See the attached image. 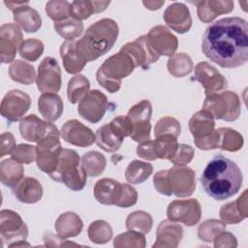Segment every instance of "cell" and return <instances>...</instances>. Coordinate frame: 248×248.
Returning <instances> with one entry per match:
<instances>
[{
  "label": "cell",
  "mask_w": 248,
  "mask_h": 248,
  "mask_svg": "<svg viewBox=\"0 0 248 248\" xmlns=\"http://www.w3.org/2000/svg\"><path fill=\"white\" fill-rule=\"evenodd\" d=\"M31 106L30 96L18 89L9 91L1 102V115L8 122H17L23 118Z\"/></svg>",
  "instance_id": "cell-11"
},
{
  "label": "cell",
  "mask_w": 248,
  "mask_h": 248,
  "mask_svg": "<svg viewBox=\"0 0 248 248\" xmlns=\"http://www.w3.org/2000/svg\"><path fill=\"white\" fill-rule=\"evenodd\" d=\"M194 71V78L202 85L206 96L222 93L228 88V81L225 77L207 62H200L196 65Z\"/></svg>",
  "instance_id": "cell-16"
},
{
  "label": "cell",
  "mask_w": 248,
  "mask_h": 248,
  "mask_svg": "<svg viewBox=\"0 0 248 248\" xmlns=\"http://www.w3.org/2000/svg\"><path fill=\"white\" fill-rule=\"evenodd\" d=\"M28 228L20 215L11 209H3L0 213V237L2 245L8 244L13 247L19 241L26 240Z\"/></svg>",
  "instance_id": "cell-8"
},
{
  "label": "cell",
  "mask_w": 248,
  "mask_h": 248,
  "mask_svg": "<svg viewBox=\"0 0 248 248\" xmlns=\"http://www.w3.org/2000/svg\"><path fill=\"white\" fill-rule=\"evenodd\" d=\"M169 220L180 222L188 227L195 226L202 217V207L197 199L172 201L167 208Z\"/></svg>",
  "instance_id": "cell-12"
},
{
  "label": "cell",
  "mask_w": 248,
  "mask_h": 248,
  "mask_svg": "<svg viewBox=\"0 0 248 248\" xmlns=\"http://www.w3.org/2000/svg\"><path fill=\"white\" fill-rule=\"evenodd\" d=\"M167 67L169 73L176 78L185 77L194 69L191 57L183 52L171 55L168 60Z\"/></svg>",
  "instance_id": "cell-40"
},
{
  "label": "cell",
  "mask_w": 248,
  "mask_h": 248,
  "mask_svg": "<svg viewBox=\"0 0 248 248\" xmlns=\"http://www.w3.org/2000/svg\"><path fill=\"white\" fill-rule=\"evenodd\" d=\"M14 196L23 203L34 204L43 198L42 184L34 177H23L15 187L12 188Z\"/></svg>",
  "instance_id": "cell-26"
},
{
  "label": "cell",
  "mask_w": 248,
  "mask_h": 248,
  "mask_svg": "<svg viewBox=\"0 0 248 248\" xmlns=\"http://www.w3.org/2000/svg\"><path fill=\"white\" fill-rule=\"evenodd\" d=\"M113 246L117 248L122 247H145V236L143 233L128 230L126 232H123L117 235L113 240Z\"/></svg>",
  "instance_id": "cell-47"
},
{
  "label": "cell",
  "mask_w": 248,
  "mask_h": 248,
  "mask_svg": "<svg viewBox=\"0 0 248 248\" xmlns=\"http://www.w3.org/2000/svg\"><path fill=\"white\" fill-rule=\"evenodd\" d=\"M153 185L160 194L165 196L172 195L168 181V170H162L155 173L153 177Z\"/></svg>",
  "instance_id": "cell-54"
},
{
  "label": "cell",
  "mask_w": 248,
  "mask_h": 248,
  "mask_svg": "<svg viewBox=\"0 0 248 248\" xmlns=\"http://www.w3.org/2000/svg\"><path fill=\"white\" fill-rule=\"evenodd\" d=\"M60 136L66 142L78 147H87L96 142L92 130L77 119L66 121L60 130Z\"/></svg>",
  "instance_id": "cell-21"
},
{
  "label": "cell",
  "mask_w": 248,
  "mask_h": 248,
  "mask_svg": "<svg viewBox=\"0 0 248 248\" xmlns=\"http://www.w3.org/2000/svg\"><path fill=\"white\" fill-rule=\"evenodd\" d=\"M79 155L73 149L63 148L56 170L48 174L56 182L65 184L72 191H81L86 184L87 173L79 166Z\"/></svg>",
  "instance_id": "cell-5"
},
{
  "label": "cell",
  "mask_w": 248,
  "mask_h": 248,
  "mask_svg": "<svg viewBox=\"0 0 248 248\" xmlns=\"http://www.w3.org/2000/svg\"><path fill=\"white\" fill-rule=\"evenodd\" d=\"M202 109L210 112L214 119L232 122L239 117L241 106L239 97L235 92L224 91L207 95L203 102Z\"/></svg>",
  "instance_id": "cell-7"
},
{
  "label": "cell",
  "mask_w": 248,
  "mask_h": 248,
  "mask_svg": "<svg viewBox=\"0 0 248 248\" xmlns=\"http://www.w3.org/2000/svg\"><path fill=\"white\" fill-rule=\"evenodd\" d=\"M120 51L127 53L134 61L136 67H141L143 70H148L150 65L157 62L160 58V55L150 46L147 35H142L134 42L122 46Z\"/></svg>",
  "instance_id": "cell-18"
},
{
  "label": "cell",
  "mask_w": 248,
  "mask_h": 248,
  "mask_svg": "<svg viewBox=\"0 0 248 248\" xmlns=\"http://www.w3.org/2000/svg\"><path fill=\"white\" fill-rule=\"evenodd\" d=\"M62 149L57 134L41 140L36 146V164L40 170L47 174L53 172L57 168Z\"/></svg>",
  "instance_id": "cell-9"
},
{
  "label": "cell",
  "mask_w": 248,
  "mask_h": 248,
  "mask_svg": "<svg viewBox=\"0 0 248 248\" xmlns=\"http://www.w3.org/2000/svg\"><path fill=\"white\" fill-rule=\"evenodd\" d=\"M138 192L137 190L130 186L129 184H122V194L116 206L119 207H131L137 203Z\"/></svg>",
  "instance_id": "cell-52"
},
{
  "label": "cell",
  "mask_w": 248,
  "mask_h": 248,
  "mask_svg": "<svg viewBox=\"0 0 248 248\" xmlns=\"http://www.w3.org/2000/svg\"><path fill=\"white\" fill-rule=\"evenodd\" d=\"M152 225V217L145 211H135L130 213L126 219L127 230H134L143 234H146L150 232Z\"/></svg>",
  "instance_id": "cell-44"
},
{
  "label": "cell",
  "mask_w": 248,
  "mask_h": 248,
  "mask_svg": "<svg viewBox=\"0 0 248 248\" xmlns=\"http://www.w3.org/2000/svg\"><path fill=\"white\" fill-rule=\"evenodd\" d=\"M53 27L57 34L66 41H74L83 32L82 22L72 17L63 21L54 22Z\"/></svg>",
  "instance_id": "cell-43"
},
{
  "label": "cell",
  "mask_w": 248,
  "mask_h": 248,
  "mask_svg": "<svg viewBox=\"0 0 248 248\" xmlns=\"http://www.w3.org/2000/svg\"><path fill=\"white\" fill-rule=\"evenodd\" d=\"M214 128V117L205 109L196 112L189 120V130L194 138L195 144L202 150L219 147V136Z\"/></svg>",
  "instance_id": "cell-6"
},
{
  "label": "cell",
  "mask_w": 248,
  "mask_h": 248,
  "mask_svg": "<svg viewBox=\"0 0 248 248\" xmlns=\"http://www.w3.org/2000/svg\"><path fill=\"white\" fill-rule=\"evenodd\" d=\"M137 154L140 158L148 161H154L156 160V155L154 152L153 147V140H149L143 142H140V144L137 147Z\"/></svg>",
  "instance_id": "cell-55"
},
{
  "label": "cell",
  "mask_w": 248,
  "mask_h": 248,
  "mask_svg": "<svg viewBox=\"0 0 248 248\" xmlns=\"http://www.w3.org/2000/svg\"><path fill=\"white\" fill-rule=\"evenodd\" d=\"M147 40L150 46L158 55L171 56L178 46V40L168 27L156 25L150 29L147 34Z\"/></svg>",
  "instance_id": "cell-22"
},
{
  "label": "cell",
  "mask_w": 248,
  "mask_h": 248,
  "mask_svg": "<svg viewBox=\"0 0 248 248\" xmlns=\"http://www.w3.org/2000/svg\"><path fill=\"white\" fill-rule=\"evenodd\" d=\"M109 124L123 138L130 137L131 134L133 133V124L128 116H124V115L116 116L109 122Z\"/></svg>",
  "instance_id": "cell-53"
},
{
  "label": "cell",
  "mask_w": 248,
  "mask_h": 248,
  "mask_svg": "<svg viewBox=\"0 0 248 248\" xmlns=\"http://www.w3.org/2000/svg\"><path fill=\"white\" fill-rule=\"evenodd\" d=\"M64 104L61 97L56 93H42L38 100V109L45 120L54 122L63 113Z\"/></svg>",
  "instance_id": "cell-28"
},
{
  "label": "cell",
  "mask_w": 248,
  "mask_h": 248,
  "mask_svg": "<svg viewBox=\"0 0 248 248\" xmlns=\"http://www.w3.org/2000/svg\"><path fill=\"white\" fill-rule=\"evenodd\" d=\"M247 190L235 201L221 206L219 215L226 224H237L247 217Z\"/></svg>",
  "instance_id": "cell-29"
},
{
  "label": "cell",
  "mask_w": 248,
  "mask_h": 248,
  "mask_svg": "<svg viewBox=\"0 0 248 248\" xmlns=\"http://www.w3.org/2000/svg\"><path fill=\"white\" fill-rule=\"evenodd\" d=\"M168 181L171 193L178 198L189 197L196 189L195 171L187 166H174L168 170Z\"/></svg>",
  "instance_id": "cell-15"
},
{
  "label": "cell",
  "mask_w": 248,
  "mask_h": 248,
  "mask_svg": "<svg viewBox=\"0 0 248 248\" xmlns=\"http://www.w3.org/2000/svg\"><path fill=\"white\" fill-rule=\"evenodd\" d=\"M24 176L22 164L13 158L5 159L0 163V181L7 187H15Z\"/></svg>",
  "instance_id": "cell-34"
},
{
  "label": "cell",
  "mask_w": 248,
  "mask_h": 248,
  "mask_svg": "<svg viewBox=\"0 0 248 248\" xmlns=\"http://www.w3.org/2000/svg\"><path fill=\"white\" fill-rule=\"evenodd\" d=\"M23 42V36L16 23H5L0 27V59L1 62L15 61L16 50Z\"/></svg>",
  "instance_id": "cell-20"
},
{
  "label": "cell",
  "mask_w": 248,
  "mask_h": 248,
  "mask_svg": "<svg viewBox=\"0 0 248 248\" xmlns=\"http://www.w3.org/2000/svg\"><path fill=\"white\" fill-rule=\"evenodd\" d=\"M16 147V140L12 133L6 132L1 134V152L0 157H4L7 154L12 153Z\"/></svg>",
  "instance_id": "cell-57"
},
{
  "label": "cell",
  "mask_w": 248,
  "mask_h": 248,
  "mask_svg": "<svg viewBox=\"0 0 248 248\" xmlns=\"http://www.w3.org/2000/svg\"><path fill=\"white\" fill-rule=\"evenodd\" d=\"M19 133L23 140L37 143L49 135H60L55 125L39 118L35 114H29L20 120Z\"/></svg>",
  "instance_id": "cell-17"
},
{
  "label": "cell",
  "mask_w": 248,
  "mask_h": 248,
  "mask_svg": "<svg viewBox=\"0 0 248 248\" xmlns=\"http://www.w3.org/2000/svg\"><path fill=\"white\" fill-rule=\"evenodd\" d=\"M152 171L153 166L150 163L134 160L126 168L125 178L131 184H140L152 174Z\"/></svg>",
  "instance_id": "cell-36"
},
{
  "label": "cell",
  "mask_w": 248,
  "mask_h": 248,
  "mask_svg": "<svg viewBox=\"0 0 248 248\" xmlns=\"http://www.w3.org/2000/svg\"><path fill=\"white\" fill-rule=\"evenodd\" d=\"M90 89V82L83 75L74 76L67 85V98L72 104L80 102L88 93Z\"/></svg>",
  "instance_id": "cell-38"
},
{
  "label": "cell",
  "mask_w": 248,
  "mask_h": 248,
  "mask_svg": "<svg viewBox=\"0 0 248 248\" xmlns=\"http://www.w3.org/2000/svg\"><path fill=\"white\" fill-rule=\"evenodd\" d=\"M219 136V147L222 150L235 152L243 145L242 136L235 130L228 127L217 129Z\"/></svg>",
  "instance_id": "cell-41"
},
{
  "label": "cell",
  "mask_w": 248,
  "mask_h": 248,
  "mask_svg": "<svg viewBox=\"0 0 248 248\" xmlns=\"http://www.w3.org/2000/svg\"><path fill=\"white\" fill-rule=\"evenodd\" d=\"M82 228L83 223L81 219L73 211H67L61 214L55 221L57 235L64 239L78 235L81 232Z\"/></svg>",
  "instance_id": "cell-30"
},
{
  "label": "cell",
  "mask_w": 248,
  "mask_h": 248,
  "mask_svg": "<svg viewBox=\"0 0 248 248\" xmlns=\"http://www.w3.org/2000/svg\"><path fill=\"white\" fill-rule=\"evenodd\" d=\"M18 52L20 57L23 59L30 62H35L42 56L44 52V44L39 39H26L19 46Z\"/></svg>",
  "instance_id": "cell-46"
},
{
  "label": "cell",
  "mask_w": 248,
  "mask_h": 248,
  "mask_svg": "<svg viewBox=\"0 0 248 248\" xmlns=\"http://www.w3.org/2000/svg\"><path fill=\"white\" fill-rule=\"evenodd\" d=\"M110 4V1L76 0L71 3V17L77 20H83L90 17L92 14L104 12Z\"/></svg>",
  "instance_id": "cell-31"
},
{
  "label": "cell",
  "mask_w": 248,
  "mask_h": 248,
  "mask_svg": "<svg viewBox=\"0 0 248 248\" xmlns=\"http://www.w3.org/2000/svg\"><path fill=\"white\" fill-rule=\"evenodd\" d=\"M214 246L215 247H236V238L231 232L223 231L222 232L218 233L214 238Z\"/></svg>",
  "instance_id": "cell-56"
},
{
  "label": "cell",
  "mask_w": 248,
  "mask_h": 248,
  "mask_svg": "<svg viewBox=\"0 0 248 248\" xmlns=\"http://www.w3.org/2000/svg\"><path fill=\"white\" fill-rule=\"evenodd\" d=\"M197 6V14L199 19L203 23L211 22L218 16L231 13L233 10V1L206 0L191 2Z\"/></svg>",
  "instance_id": "cell-25"
},
{
  "label": "cell",
  "mask_w": 248,
  "mask_h": 248,
  "mask_svg": "<svg viewBox=\"0 0 248 248\" xmlns=\"http://www.w3.org/2000/svg\"><path fill=\"white\" fill-rule=\"evenodd\" d=\"M43 238H44V241H45V245L46 246H48V247H53L54 245H55V242L56 241H60V243L59 244H57V246H77V245H78V244H76V243H74V242H67L66 241V239H64V238H61L60 236H58V235H54V234H52L50 232H46L45 234H44V236H43Z\"/></svg>",
  "instance_id": "cell-58"
},
{
  "label": "cell",
  "mask_w": 248,
  "mask_h": 248,
  "mask_svg": "<svg viewBox=\"0 0 248 248\" xmlns=\"http://www.w3.org/2000/svg\"><path fill=\"white\" fill-rule=\"evenodd\" d=\"M163 17L166 24L179 34L188 32L192 26L190 11L183 3L174 2L168 6L164 12Z\"/></svg>",
  "instance_id": "cell-23"
},
{
  "label": "cell",
  "mask_w": 248,
  "mask_h": 248,
  "mask_svg": "<svg viewBox=\"0 0 248 248\" xmlns=\"http://www.w3.org/2000/svg\"><path fill=\"white\" fill-rule=\"evenodd\" d=\"M152 106L148 100H142L130 108L127 116L133 124L131 139L137 142H143L150 140Z\"/></svg>",
  "instance_id": "cell-10"
},
{
  "label": "cell",
  "mask_w": 248,
  "mask_h": 248,
  "mask_svg": "<svg viewBox=\"0 0 248 248\" xmlns=\"http://www.w3.org/2000/svg\"><path fill=\"white\" fill-rule=\"evenodd\" d=\"M226 230V223L219 220H207L198 228V236L204 242H211L216 235Z\"/></svg>",
  "instance_id": "cell-48"
},
{
  "label": "cell",
  "mask_w": 248,
  "mask_h": 248,
  "mask_svg": "<svg viewBox=\"0 0 248 248\" xmlns=\"http://www.w3.org/2000/svg\"><path fill=\"white\" fill-rule=\"evenodd\" d=\"M136 65L132 58L120 51L107 58L96 72V79L109 93L117 92L121 87V80L130 76Z\"/></svg>",
  "instance_id": "cell-4"
},
{
  "label": "cell",
  "mask_w": 248,
  "mask_h": 248,
  "mask_svg": "<svg viewBox=\"0 0 248 248\" xmlns=\"http://www.w3.org/2000/svg\"><path fill=\"white\" fill-rule=\"evenodd\" d=\"M242 182L243 175L237 164L221 154L209 161L201 176L205 193L217 201H225L237 194Z\"/></svg>",
  "instance_id": "cell-2"
},
{
  "label": "cell",
  "mask_w": 248,
  "mask_h": 248,
  "mask_svg": "<svg viewBox=\"0 0 248 248\" xmlns=\"http://www.w3.org/2000/svg\"><path fill=\"white\" fill-rule=\"evenodd\" d=\"M183 236V229L170 220L162 221L156 232V242L152 247H177Z\"/></svg>",
  "instance_id": "cell-27"
},
{
  "label": "cell",
  "mask_w": 248,
  "mask_h": 248,
  "mask_svg": "<svg viewBox=\"0 0 248 248\" xmlns=\"http://www.w3.org/2000/svg\"><path fill=\"white\" fill-rule=\"evenodd\" d=\"M4 4L13 12L15 22L26 33H35L41 28L42 18L28 1H4Z\"/></svg>",
  "instance_id": "cell-19"
},
{
  "label": "cell",
  "mask_w": 248,
  "mask_h": 248,
  "mask_svg": "<svg viewBox=\"0 0 248 248\" xmlns=\"http://www.w3.org/2000/svg\"><path fill=\"white\" fill-rule=\"evenodd\" d=\"M9 76L14 81L26 85L33 83L37 78L35 68L31 64L21 60H15L11 63Z\"/></svg>",
  "instance_id": "cell-35"
},
{
  "label": "cell",
  "mask_w": 248,
  "mask_h": 248,
  "mask_svg": "<svg viewBox=\"0 0 248 248\" xmlns=\"http://www.w3.org/2000/svg\"><path fill=\"white\" fill-rule=\"evenodd\" d=\"M60 56L67 73L77 75L85 67L86 62L78 55L76 48V41H65L60 46Z\"/></svg>",
  "instance_id": "cell-32"
},
{
  "label": "cell",
  "mask_w": 248,
  "mask_h": 248,
  "mask_svg": "<svg viewBox=\"0 0 248 248\" xmlns=\"http://www.w3.org/2000/svg\"><path fill=\"white\" fill-rule=\"evenodd\" d=\"M97 145L106 152L117 151L123 142L124 138L116 132L109 123L103 125L95 134Z\"/></svg>",
  "instance_id": "cell-33"
},
{
  "label": "cell",
  "mask_w": 248,
  "mask_h": 248,
  "mask_svg": "<svg viewBox=\"0 0 248 248\" xmlns=\"http://www.w3.org/2000/svg\"><path fill=\"white\" fill-rule=\"evenodd\" d=\"M61 70L57 60L53 57H45L38 67L37 88L40 92L57 93L61 88Z\"/></svg>",
  "instance_id": "cell-13"
},
{
  "label": "cell",
  "mask_w": 248,
  "mask_h": 248,
  "mask_svg": "<svg viewBox=\"0 0 248 248\" xmlns=\"http://www.w3.org/2000/svg\"><path fill=\"white\" fill-rule=\"evenodd\" d=\"M122 194V184L111 178H102L94 186V197L105 205H116Z\"/></svg>",
  "instance_id": "cell-24"
},
{
  "label": "cell",
  "mask_w": 248,
  "mask_h": 248,
  "mask_svg": "<svg viewBox=\"0 0 248 248\" xmlns=\"http://www.w3.org/2000/svg\"><path fill=\"white\" fill-rule=\"evenodd\" d=\"M194 154H195V151L192 146L188 144L180 143L177 146V150L175 154L170 161L174 166H186L192 161Z\"/></svg>",
  "instance_id": "cell-51"
},
{
  "label": "cell",
  "mask_w": 248,
  "mask_h": 248,
  "mask_svg": "<svg viewBox=\"0 0 248 248\" xmlns=\"http://www.w3.org/2000/svg\"><path fill=\"white\" fill-rule=\"evenodd\" d=\"M89 239L96 244H105L112 237V229L105 220L92 222L87 230Z\"/></svg>",
  "instance_id": "cell-42"
},
{
  "label": "cell",
  "mask_w": 248,
  "mask_h": 248,
  "mask_svg": "<svg viewBox=\"0 0 248 248\" xmlns=\"http://www.w3.org/2000/svg\"><path fill=\"white\" fill-rule=\"evenodd\" d=\"M118 34L119 28L115 20L102 18L91 24L83 36L76 41L77 51L86 63L94 61L111 49Z\"/></svg>",
  "instance_id": "cell-3"
},
{
  "label": "cell",
  "mask_w": 248,
  "mask_h": 248,
  "mask_svg": "<svg viewBox=\"0 0 248 248\" xmlns=\"http://www.w3.org/2000/svg\"><path fill=\"white\" fill-rule=\"evenodd\" d=\"M142 4L146 7V9L151 10V11H155V10H159L164 4L165 1H143Z\"/></svg>",
  "instance_id": "cell-59"
},
{
  "label": "cell",
  "mask_w": 248,
  "mask_h": 248,
  "mask_svg": "<svg viewBox=\"0 0 248 248\" xmlns=\"http://www.w3.org/2000/svg\"><path fill=\"white\" fill-rule=\"evenodd\" d=\"M155 138L156 139L153 140V147L156 158L170 160L177 150V138L170 134L161 135Z\"/></svg>",
  "instance_id": "cell-37"
},
{
  "label": "cell",
  "mask_w": 248,
  "mask_h": 248,
  "mask_svg": "<svg viewBox=\"0 0 248 248\" xmlns=\"http://www.w3.org/2000/svg\"><path fill=\"white\" fill-rule=\"evenodd\" d=\"M203 54L222 68H237L248 59V25L238 16L224 17L210 23L204 31Z\"/></svg>",
  "instance_id": "cell-1"
},
{
  "label": "cell",
  "mask_w": 248,
  "mask_h": 248,
  "mask_svg": "<svg viewBox=\"0 0 248 248\" xmlns=\"http://www.w3.org/2000/svg\"><path fill=\"white\" fill-rule=\"evenodd\" d=\"M71 3L65 0H50L46 4V13L54 22L71 18Z\"/></svg>",
  "instance_id": "cell-45"
},
{
  "label": "cell",
  "mask_w": 248,
  "mask_h": 248,
  "mask_svg": "<svg viewBox=\"0 0 248 248\" xmlns=\"http://www.w3.org/2000/svg\"><path fill=\"white\" fill-rule=\"evenodd\" d=\"M80 165L86 171L87 175L91 177L99 176L106 169V157L98 151H89L82 155Z\"/></svg>",
  "instance_id": "cell-39"
},
{
  "label": "cell",
  "mask_w": 248,
  "mask_h": 248,
  "mask_svg": "<svg viewBox=\"0 0 248 248\" xmlns=\"http://www.w3.org/2000/svg\"><path fill=\"white\" fill-rule=\"evenodd\" d=\"M11 156L20 164H30L36 160V146L21 143L15 147Z\"/></svg>",
  "instance_id": "cell-50"
},
{
  "label": "cell",
  "mask_w": 248,
  "mask_h": 248,
  "mask_svg": "<svg viewBox=\"0 0 248 248\" xmlns=\"http://www.w3.org/2000/svg\"><path fill=\"white\" fill-rule=\"evenodd\" d=\"M109 108L107 96L100 90L94 89L78 103V114L90 123H98Z\"/></svg>",
  "instance_id": "cell-14"
},
{
  "label": "cell",
  "mask_w": 248,
  "mask_h": 248,
  "mask_svg": "<svg viewBox=\"0 0 248 248\" xmlns=\"http://www.w3.org/2000/svg\"><path fill=\"white\" fill-rule=\"evenodd\" d=\"M180 131L181 127L177 119L170 116H165L157 121L154 128V135L155 137H158L161 135L170 134L177 138L180 135Z\"/></svg>",
  "instance_id": "cell-49"
}]
</instances>
